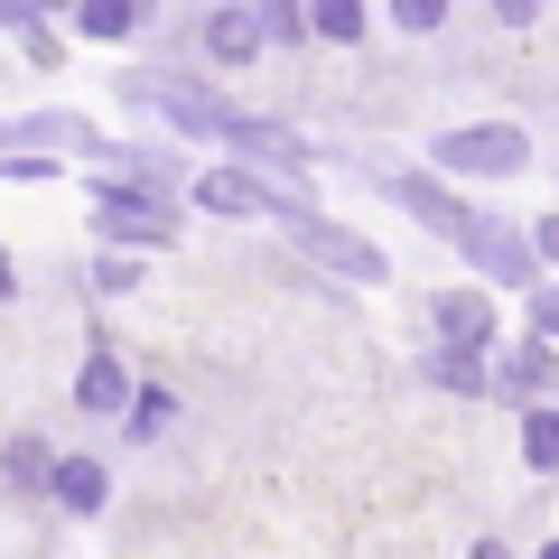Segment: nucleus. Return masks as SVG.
Returning a JSON list of instances; mask_svg holds the SVG:
<instances>
[{
  "instance_id": "obj_1",
  "label": "nucleus",
  "mask_w": 559,
  "mask_h": 559,
  "mask_svg": "<svg viewBox=\"0 0 559 559\" xmlns=\"http://www.w3.org/2000/svg\"><path fill=\"white\" fill-rule=\"evenodd\" d=\"M140 103H159L178 131H205V140H234V150H252V159H271V168H299V140L280 131V121H261V112H234V103H205V94H187V84H140Z\"/></svg>"
},
{
  "instance_id": "obj_2",
  "label": "nucleus",
  "mask_w": 559,
  "mask_h": 559,
  "mask_svg": "<svg viewBox=\"0 0 559 559\" xmlns=\"http://www.w3.org/2000/svg\"><path fill=\"white\" fill-rule=\"evenodd\" d=\"M522 159H532V140L513 121H466V131L439 140V168H457V178H513Z\"/></svg>"
},
{
  "instance_id": "obj_3",
  "label": "nucleus",
  "mask_w": 559,
  "mask_h": 559,
  "mask_svg": "<svg viewBox=\"0 0 559 559\" xmlns=\"http://www.w3.org/2000/svg\"><path fill=\"white\" fill-rule=\"evenodd\" d=\"M197 205H205V215H280V224L318 215L308 197H289V187H261V178H242V168H205V178H197Z\"/></svg>"
},
{
  "instance_id": "obj_4",
  "label": "nucleus",
  "mask_w": 559,
  "mask_h": 559,
  "mask_svg": "<svg viewBox=\"0 0 559 559\" xmlns=\"http://www.w3.org/2000/svg\"><path fill=\"white\" fill-rule=\"evenodd\" d=\"M289 242H299L308 261H326V271H345V280H382V252L364 234H345V224H318V215H299L289 224Z\"/></svg>"
},
{
  "instance_id": "obj_5",
  "label": "nucleus",
  "mask_w": 559,
  "mask_h": 559,
  "mask_svg": "<svg viewBox=\"0 0 559 559\" xmlns=\"http://www.w3.org/2000/svg\"><path fill=\"white\" fill-rule=\"evenodd\" d=\"M94 224H103V234H121V242H168L159 187H103V197H94Z\"/></svg>"
},
{
  "instance_id": "obj_6",
  "label": "nucleus",
  "mask_w": 559,
  "mask_h": 559,
  "mask_svg": "<svg viewBox=\"0 0 559 559\" xmlns=\"http://www.w3.org/2000/svg\"><path fill=\"white\" fill-rule=\"evenodd\" d=\"M10 140H28V150H66V140H75V150H94V121H75V112H38V121H0V150H10Z\"/></svg>"
},
{
  "instance_id": "obj_7",
  "label": "nucleus",
  "mask_w": 559,
  "mask_h": 559,
  "mask_svg": "<svg viewBox=\"0 0 559 559\" xmlns=\"http://www.w3.org/2000/svg\"><path fill=\"white\" fill-rule=\"evenodd\" d=\"M261 38H271V28H261V10H215V20H205V47H215L224 66H242Z\"/></svg>"
},
{
  "instance_id": "obj_8",
  "label": "nucleus",
  "mask_w": 559,
  "mask_h": 559,
  "mask_svg": "<svg viewBox=\"0 0 559 559\" xmlns=\"http://www.w3.org/2000/svg\"><path fill=\"white\" fill-rule=\"evenodd\" d=\"M439 336H448V355H476L485 345V299L476 289H448L439 299Z\"/></svg>"
},
{
  "instance_id": "obj_9",
  "label": "nucleus",
  "mask_w": 559,
  "mask_h": 559,
  "mask_svg": "<svg viewBox=\"0 0 559 559\" xmlns=\"http://www.w3.org/2000/svg\"><path fill=\"white\" fill-rule=\"evenodd\" d=\"M75 401H84V411H131V382H121V364H112V355H84Z\"/></svg>"
},
{
  "instance_id": "obj_10",
  "label": "nucleus",
  "mask_w": 559,
  "mask_h": 559,
  "mask_svg": "<svg viewBox=\"0 0 559 559\" xmlns=\"http://www.w3.org/2000/svg\"><path fill=\"white\" fill-rule=\"evenodd\" d=\"M47 495H57L66 513H94V503L112 495V485H103V466H94V457H66L57 476H47Z\"/></svg>"
},
{
  "instance_id": "obj_11",
  "label": "nucleus",
  "mask_w": 559,
  "mask_h": 559,
  "mask_svg": "<svg viewBox=\"0 0 559 559\" xmlns=\"http://www.w3.org/2000/svg\"><path fill=\"white\" fill-rule=\"evenodd\" d=\"M522 457H532L540 476L559 466V411H532V419H522Z\"/></svg>"
},
{
  "instance_id": "obj_12",
  "label": "nucleus",
  "mask_w": 559,
  "mask_h": 559,
  "mask_svg": "<svg viewBox=\"0 0 559 559\" xmlns=\"http://www.w3.org/2000/svg\"><path fill=\"white\" fill-rule=\"evenodd\" d=\"M503 382H513V392H540V382H550V345L522 336V345H513V364H503Z\"/></svg>"
},
{
  "instance_id": "obj_13",
  "label": "nucleus",
  "mask_w": 559,
  "mask_h": 559,
  "mask_svg": "<svg viewBox=\"0 0 559 559\" xmlns=\"http://www.w3.org/2000/svg\"><path fill=\"white\" fill-rule=\"evenodd\" d=\"M0 466H10V485H47V476H57V457H47L38 439H10V457H0Z\"/></svg>"
},
{
  "instance_id": "obj_14",
  "label": "nucleus",
  "mask_w": 559,
  "mask_h": 559,
  "mask_svg": "<svg viewBox=\"0 0 559 559\" xmlns=\"http://www.w3.org/2000/svg\"><path fill=\"white\" fill-rule=\"evenodd\" d=\"M84 38H131V28H140V10H121V0H94V10H84Z\"/></svg>"
},
{
  "instance_id": "obj_15",
  "label": "nucleus",
  "mask_w": 559,
  "mask_h": 559,
  "mask_svg": "<svg viewBox=\"0 0 559 559\" xmlns=\"http://www.w3.org/2000/svg\"><path fill=\"white\" fill-rule=\"evenodd\" d=\"M429 373H439L448 392H485V364H476V355H448V345L429 355Z\"/></svg>"
},
{
  "instance_id": "obj_16",
  "label": "nucleus",
  "mask_w": 559,
  "mask_h": 559,
  "mask_svg": "<svg viewBox=\"0 0 559 559\" xmlns=\"http://www.w3.org/2000/svg\"><path fill=\"white\" fill-rule=\"evenodd\" d=\"M308 28H318V38H364V10L355 0H326V10H308Z\"/></svg>"
},
{
  "instance_id": "obj_17",
  "label": "nucleus",
  "mask_w": 559,
  "mask_h": 559,
  "mask_svg": "<svg viewBox=\"0 0 559 559\" xmlns=\"http://www.w3.org/2000/svg\"><path fill=\"white\" fill-rule=\"evenodd\" d=\"M159 419H168V392H131V429L140 439H159Z\"/></svg>"
},
{
  "instance_id": "obj_18",
  "label": "nucleus",
  "mask_w": 559,
  "mask_h": 559,
  "mask_svg": "<svg viewBox=\"0 0 559 559\" xmlns=\"http://www.w3.org/2000/svg\"><path fill=\"white\" fill-rule=\"evenodd\" d=\"M532 336H540V345L559 336V289H540V308H532Z\"/></svg>"
},
{
  "instance_id": "obj_19",
  "label": "nucleus",
  "mask_w": 559,
  "mask_h": 559,
  "mask_svg": "<svg viewBox=\"0 0 559 559\" xmlns=\"http://www.w3.org/2000/svg\"><path fill=\"white\" fill-rule=\"evenodd\" d=\"M532 252H550V261H559V215H550V224L532 234Z\"/></svg>"
},
{
  "instance_id": "obj_20",
  "label": "nucleus",
  "mask_w": 559,
  "mask_h": 559,
  "mask_svg": "<svg viewBox=\"0 0 559 559\" xmlns=\"http://www.w3.org/2000/svg\"><path fill=\"white\" fill-rule=\"evenodd\" d=\"M0 299H10V252H0Z\"/></svg>"
},
{
  "instance_id": "obj_21",
  "label": "nucleus",
  "mask_w": 559,
  "mask_h": 559,
  "mask_svg": "<svg viewBox=\"0 0 559 559\" xmlns=\"http://www.w3.org/2000/svg\"><path fill=\"white\" fill-rule=\"evenodd\" d=\"M476 559H503V550H495V540H485V550H476Z\"/></svg>"
}]
</instances>
